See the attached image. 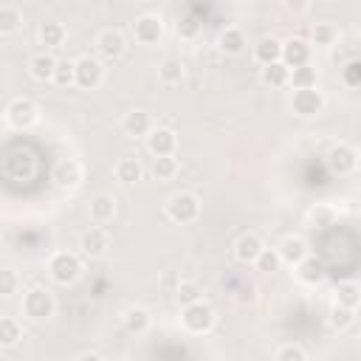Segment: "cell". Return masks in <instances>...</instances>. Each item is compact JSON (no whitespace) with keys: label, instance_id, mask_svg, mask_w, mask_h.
Here are the masks:
<instances>
[{"label":"cell","instance_id":"32","mask_svg":"<svg viewBox=\"0 0 361 361\" xmlns=\"http://www.w3.org/2000/svg\"><path fill=\"white\" fill-rule=\"evenodd\" d=\"M175 296H178V302H180V307H183V305H195V302H200V299H203V290H200L197 282H192V279H180L178 288H175Z\"/></svg>","mask_w":361,"mask_h":361},{"label":"cell","instance_id":"25","mask_svg":"<svg viewBox=\"0 0 361 361\" xmlns=\"http://www.w3.org/2000/svg\"><path fill=\"white\" fill-rule=\"evenodd\" d=\"M39 42H42L45 48H59V45L65 42V25L56 23V20L42 23V25H39Z\"/></svg>","mask_w":361,"mask_h":361},{"label":"cell","instance_id":"38","mask_svg":"<svg viewBox=\"0 0 361 361\" xmlns=\"http://www.w3.org/2000/svg\"><path fill=\"white\" fill-rule=\"evenodd\" d=\"M20 288V276L11 268H0V296H11Z\"/></svg>","mask_w":361,"mask_h":361},{"label":"cell","instance_id":"42","mask_svg":"<svg viewBox=\"0 0 361 361\" xmlns=\"http://www.w3.org/2000/svg\"><path fill=\"white\" fill-rule=\"evenodd\" d=\"M197 31H200V23H197L195 17H180V23H178V37L192 39V37H197Z\"/></svg>","mask_w":361,"mask_h":361},{"label":"cell","instance_id":"41","mask_svg":"<svg viewBox=\"0 0 361 361\" xmlns=\"http://www.w3.org/2000/svg\"><path fill=\"white\" fill-rule=\"evenodd\" d=\"M341 79H344L347 87H358V82H361V62H358V59H350V62L341 68Z\"/></svg>","mask_w":361,"mask_h":361},{"label":"cell","instance_id":"26","mask_svg":"<svg viewBox=\"0 0 361 361\" xmlns=\"http://www.w3.org/2000/svg\"><path fill=\"white\" fill-rule=\"evenodd\" d=\"M358 299H361V288H358V282L347 279V282H338V285H336V305L355 310Z\"/></svg>","mask_w":361,"mask_h":361},{"label":"cell","instance_id":"11","mask_svg":"<svg viewBox=\"0 0 361 361\" xmlns=\"http://www.w3.org/2000/svg\"><path fill=\"white\" fill-rule=\"evenodd\" d=\"M175 147H178L175 130H169V127H152V130H149V135H147V149H149L155 158L175 155Z\"/></svg>","mask_w":361,"mask_h":361},{"label":"cell","instance_id":"19","mask_svg":"<svg viewBox=\"0 0 361 361\" xmlns=\"http://www.w3.org/2000/svg\"><path fill=\"white\" fill-rule=\"evenodd\" d=\"M28 71L37 82H51L54 79V71H56V59L48 54V51H39L28 59Z\"/></svg>","mask_w":361,"mask_h":361},{"label":"cell","instance_id":"15","mask_svg":"<svg viewBox=\"0 0 361 361\" xmlns=\"http://www.w3.org/2000/svg\"><path fill=\"white\" fill-rule=\"evenodd\" d=\"M121 130H124V135H130V138H147L149 130H152V116H149L147 110H130V113H124V118H121Z\"/></svg>","mask_w":361,"mask_h":361},{"label":"cell","instance_id":"39","mask_svg":"<svg viewBox=\"0 0 361 361\" xmlns=\"http://www.w3.org/2000/svg\"><path fill=\"white\" fill-rule=\"evenodd\" d=\"M274 361H307V355H305V350L299 344H282L276 350Z\"/></svg>","mask_w":361,"mask_h":361},{"label":"cell","instance_id":"22","mask_svg":"<svg viewBox=\"0 0 361 361\" xmlns=\"http://www.w3.org/2000/svg\"><path fill=\"white\" fill-rule=\"evenodd\" d=\"M282 56V42L276 37H262L257 45H254V59L259 65H271V62H279Z\"/></svg>","mask_w":361,"mask_h":361},{"label":"cell","instance_id":"9","mask_svg":"<svg viewBox=\"0 0 361 361\" xmlns=\"http://www.w3.org/2000/svg\"><path fill=\"white\" fill-rule=\"evenodd\" d=\"M79 248L85 257L96 259V257H104L107 248H110V234L102 228V226H90L82 237H79Z\"/></svg>","mask_w":361,"mask_h":361},{"label":"cell","instance_id":"4","mask_svg":"<svg viewBox=\"0 0 361 361\" xmlns=\"http://www.w3.org/2000/svg\"><path fill=\"white\" fill-rule=\"evenodd\" d=\"M37 118H39V107L25 96H17L6 104V121L14 130H28V127L37 124Z\"/></svg>","mask_w":361,"mask_h":361},{"label":"cell","instance_id":"8","mask_svg":"<svg viewBox=\"0 0 361 361\" xmlns=\"http://www.w3.org/2000/svg\"><path fill=\"white\" fill-rule=\"evenodd\" d=\"M327 166L336 175H350L358 166V152L350 144H333L327 152Z\"/></svg>","mask_w":361,"mask_h":361},{"label":"cell","instance_id":"31","mask_svg":"<svg viewBox=\"0 0 361 361\" xmlns=\"http://www.w3.org/2000/svg\"><path fill=\"white\" fill-rule=\"evenodd\" d=\"M158 79L164 82V85H178L180 79H183V65H180V59H164L161 65H158Z\"/></svg>","mask_w":361,"mask_h":361},{"label":"cell","instance_id":"23","mask_svg":"<svg viewBox=\"0 0 361 361\" xmlns=\"http://www.w3.org/2000/svg\"><path fill=\"white\" fill-rule=\"evenodd\" d=\"M116 180L118 183H124V186H130V183H138L141 180V175H144V166H141V161L138 158H121L118 164H116Z\"/></svg>","mask_w":361,"mask_h":361},{"label":"cell","instance_id":"20","mask_svg":"<svg viewBox=\"0 0 361 361\" xmlns=\"http://www.w3.org/2000/svg\"><path fill=\"white\" fill-rule=\"evenodd\" d=\"M90 217H93V223H110L116 217V200L104 192L93 195L90 197Z\"/></svg>","mask_w":361,"mask_h":361},{"label":"cell","instance_id":"1","mask_svg":"<svg viewBox=\"0 0 361 361\" xmlns=\"http://www.w3.org/2000/svg\"><path fill=\"white\" fill-rule=\"evenodd\" d=\"M180 324H183V330L192 333V336L209 333L212 324H214V310H212V305H206L203 299L195 302V305H183V310H180Z\"/></svg>","mask_w":361,"mask_h":361},{"label":"cell","instance_id":"34","mask_svg":"<svg viewBox=\"0 0 361 361\" xmlns=\"http://www.w3.org/2000/svg\"><path fill=\"white\" fill-rule=\"evenodd\" d=\"M307 220H310V226H313V228L333 226V220H336V209H333V206H327V203H319V206H313V209L307 212Z\"/></svg>","mask_w":361,"mask_h":361},{"label":"cell","instance_id":"21","mask_svg":"<svg viewBox=\"0 0 361 361\" xmlns=\"http://www.w3.org/2000/svg\"><path fill=\"white\" fill-rule=\"evenodd\" d=\"M217 45H220V51H223V54L237 56V54H243V51H245V34H243L240 28L228 25V28H223V31H220Z\"/></svg>","mask_w":361,"mask_h":361},{"label":"cell","instance_id":"16","mask_svg":"<svg viewBox=\"0 0 361 361\" xmlns=\"http://www.w3.org/2000/svg\"><path fill=\"white\" fill-rule=\"evenodd\" d=\"M276 254H279V259H282V262H288V265H293V268H296V265L307 257V243H305L302 237L288 234V237H282V240H279Z\"/></svg>","mask_w":361,"mask_h":361},{"label":"cell","instance_id":"2","mask_svg":"<svg viewBox=\"0 0 361 361\" xmlns=\"http://www.w3.org/2000/svg\"><path fill=\"white\" fill-rule=\"evenodd\" d=\"M104 79V68L96 56L85 54L79 59H73V85L82 87V90H96Z\"/></svg>","mask_w":361,"mask_h":361},{"label":"cell","instance_id":"5","mask_svg":"<svg viewBox=\"0 0 361 361\" xmlns=\"http://www.w3.org/2000/svg\"><path fill=\"white\" fill-rule=\"evenodd\" d=\"M200 214V200L192 192H175L166 200V217L172 223H192Z\"/></svg>","mask_w":361,"mask_h":361},{"label":"cell","instance_id":"24","mask_svg":"<svg viewBox=\"0 0 361 361\" xmlns=\"http://www.w3.org/2000/svg\"><path fill=\"white\" fill-rule=\"evenodd\" d=\"M149 324H152V316H149V310H144V307H127L124 310V330L127 333H147L149 330Z\"/></svg>","mask_w":361,"mask_h":361},{"label":"cell","instance_id":"36","mask_svg":"<svg viewBox=\"0 0 361 361\" xmlns=\"http://www.w3.org/2000/svg\"><path fill=\"white\" fill-rule=\"evenodd\" d=\"M254 265H257V271H262V274H274V271L282 265V259H279L276 248H262L259 257L254 259Z\"/></svg>","mask_w":361,"mask_h":361},{"label":"cell","instance_id":"14","mask_svg":"<svg viewBox=\"0 0 361 361\" xmlns=\"http://www.w3.org/2000/svg\"><path fill=\"white\" fill-rule=\"evenodd\" d=\"M96 51L104 56V59H118L124 54V34L118 28H104L99 31L96 37Z\"/></svg>","mask_w":361,"mask_h":361},{"label":"cell","instance_id":"10","mask_svg":"<svg viewBox=\"0 0 361 361\" xmlns=\"http://www.w3.org/2000/svg\"><path fill=\"white\" fill-rule=\"evenodd\" d=\"M279 62H282L288 71L307 65V62H310V45H307L302 37H290L288 42H282V56H279Z\"/></svg>","mask_w":361,"mask_h":361},{"label":"cell","instance_id":"29","mask_svg":"<svg viewBox=\"0 0 361 361\" xmlns=\"http://www.w3.org/2000/svg\"><path fill=\"white\" fill-rule=\"evenodd\" d=\"M288 85H293V90L316 87V68H310V65L293 68V71H290V76H288Z\"/></svg>","mask_w":361,"mask_h":361},{"label":"cell","instance_id":"27","mask_svg":"<svg viewBox=\"0 0 361 361\" xmlns=\"http://www.w3.org/2000/svg\"><path fill=\"white\" fill-rule=\"evenodd\" d=\"M23 25V11L17 6H0V34H14Z\"/></svg>","mask_w":361,"mask_h":361},{"label":"cell","instance_id":"13","mask_svg":"<svg viewBox=\"0 0 361 361\" xmlns=\"http://www.w3.org/2000/svg\"><path fill=\"white\" fill-rule=\"evenodd\" d=\"M290 107H293L296 116H316V113H322V107H324V96H322L316 87L293 90V96H290Z\"/></svg>","mask_w":361,"mask_h":361},{"label":"cell","instance_id":"37","mask_svg":"<svg viewBox=\"0 0 361 361\" xmlns=\"http://www.w3.org/2000/svg\"><path fill=\"white\" fill-rule=\"evenodd\" d=\"M353 310L350 307H341V305H333L330 307V316H327V322H330V327L333 330H347L350 324H353Z\"/></svg>","mask_w":361,"mask_h":361},{"label":"cell","instance_id":"43","mask_svg":"<svg viewBox=\"0 0 361 361\" xmlns=\"http://www.w3.org/2000/svg\"><path fill=\"white\" fill-rule=\"evenodd\" d=\"M76 361H104V358H102L99 353H82V355H79Z\"/></svg>","mask_w":361,"mask_h":361},{"label":"cell","instance_id":"12","mask_svg":"<svg viewBox=\"0 0 361 361\" xmlns=\"http://www.w3.org/2000/svg\"><path fill=\"white\" fill-rule=\"evenodd\" d=\"M51 178H54L56 186H62V189H73V186L82 183V164H79L76 158H62V161L54 164Z\"/></svg>","mask_w":361,"mask_h":361},{"label":"cell","instance_id":"17","mask_svg":"<svg viewBox=\"0 0 361 361\" xmlns=\"http://www.w3.org/2000/svg\"><path fill=\"white\" fill-rule=\"evenodd\" d=\"M265 245H262V240L257 237V234H243L237 243H234V259L237 262H243V265H254V259L259 257V251H262Z\"/></svg>","mask_w":361,"mask_h":361},{"label":"cell","instance_id":"40","mask_svg":"<svg viewBox=\"0 0 361 361\" xmlns=\"http://www.w3.org/2000/svg\"><path fill=\"white\" fill-rule=\"evenodd\" d=\"M336 39V28L330 23H316L313 25V42L316 45H333Z\"/></svg>","mask_w":361,"mask_h":361},{"label":"cell","instance_id":"3","mask_svg":"<svg viewBox=\"0 0 361 361\" xmlns=\"http://www.w3.org/2000/svg\"><path fill=\"white\" fill-rule=\"evenodd\" d=\"M48 271H51L54 282H59V285H71V282L79 279V274H82V262H79V257H76L73 251H56V254L48 259Z\"/></svg>","mask_w":361,"mask_h":361},{"label":"cell","instance_id":"33","mask_svg":"<svg viewBox=\"0 0 361 361\" xmlns=\"http://www.w3.org/2000/svg\"><path fill=\"white\" fill-rule=\"evenodd\" d=\"M152 175L155 180H172L178 175V158L175 155H164L152 161Z\"/></svg>","mask_w":361,"mask_h":361},{"label":"cell","instance_id":"30","mask_svg":"<svg viewBox=\"0 0 361 361\" xmlns=\"http://www.w3.org/2000/svg\"><path fill=\"white\" fill-rule=\"evenodd\" d=\"M20 338H23L20 322L11 319V316H3V319H0V344H3V347H14Z\"/></svg>","mask_w":361,"mask_h":361},{"label":"cell","instance_id":"7","mask_svg":"<svg viewBox=\"0 0 361 361\" xmlns=\"http://www.w3.org/2000/svg\"><path fill=\"white\" fill-rule=\"evenodd\" d=\"M133 37L141 45H158L164 39V20L158 14H141V17H135Z\"/></svg>","mask_w":361,"mask_h":361},{"label":"cell","instance_id":"18","mask_svg":"<svg viewBox=\"0 0 361 361\" xmlns=\"http://www.w3.org/2000/svg\"><path fill=\"white\" fill-rule=\"evenodd\" d=\"M324 276H327L324 262L316 259V257H310V254L296 265V279L305 282V285H319V282H324Z\"/></svg>","mask_w":361,"mask_h":361},{"label":"cell","instance_id":"28","mask_svg":"<svg viewBox=\"0 0 361 361\" xmlns=\"http://www.w3.org/2000/svg\"><path fill=\"white\" fill-rule=\"evenodd\" d=\"M288 76H290V71H288L282 62L262 65V82L271 85V87H285V85H288Z\"/></svg>","mask_w":361,"mask_h":361},{"label":"cell","instance_id":"6","mask_svg":"<svg viewBox=\"0 0 361 361\" xmlns=\"http://www.w3.org/2000/svg\"><path fill=\"white\" fill-rule=\"evenodd\" d=\"M23 313L34 322H42L48 316H54V296L48 288H31L23 296Z\"/></svg>","mask_w":361,"mask_h":361},{"label":"cell","instance_id":"35","mask_svg":"<svg viewBox=\"0 0 361 361\" xmlns=\"http://www.w3.org/2000/svg\"><path fill=\"white\" fill-rule=\"evenodd\" d=\"M56 87H71L73 85V59H56V71L51 79Z\"/></svg>","mask_w":361,"mask_h":361}]
</instances>
